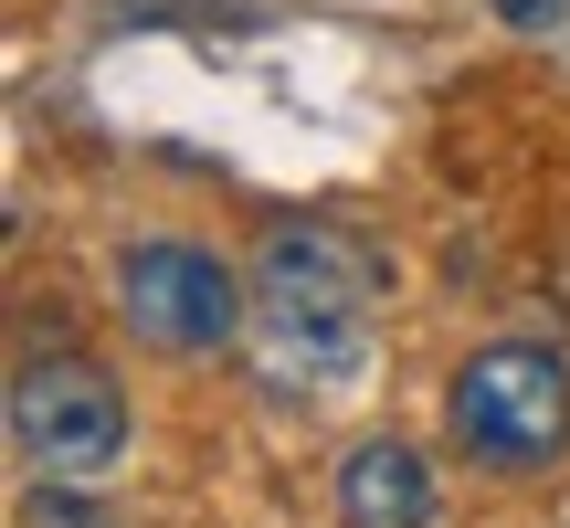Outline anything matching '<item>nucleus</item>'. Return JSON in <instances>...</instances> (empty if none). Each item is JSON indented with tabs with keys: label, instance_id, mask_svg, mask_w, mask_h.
<instances>
[{
	"label": "nucleus",
	"instance_id": "nucleus-1",
	"mask_svg": "<svg viewBox=\"0 0 570 528\" xmlns=\"http://www.w3.org/2000/svg\"><path fill=\"white\" fill-rule=\"evenodd\" d=\"M381 254L338 223H275L254 254V360L285 391H338L370 360Z\"/></svg>",
	"mask_w": 570,
	"mask_h": 528
},
{
	"label": "nucleus",
	"instance_id": "nucleus-2",
	"mask_svg": "<svg viewBox=\"0 0 570 528\" xmlns=\"http://www.w3.org/2000/svg\"><path fill=\"white\" fill-rule=\"evenodd\" d=\"M444 433L475 454L487 476H550L570 454V360L539 339H497L454 370L444 391Z\"/></svg>",
	"mask_w": 570,
	"mask_h": 528
},
{
	"label": "nucleus",
	"instance_id": "nucleus-3",
	"mask_svg": "<svg viewBox=\"0 0 570 528\" xmlns=\"http://www.w3.org/2000/svg\"><path fill=\"white\" fill-rule=\"evenodd\" d=\"M117 317L138 349H169V360H212L254 327V285L233 275L223 254L202 244H127L117 254Z\"/></svg>",
	"mask_w": 570,
	"mask_h": 528
},
{
	"label": "nucleus",
	"instance_id": "nucleus-4",
	"mask_svg": "<svg viewBox=\"0 0 570 528\" xmlns=\"http://www.w3.org/2000/svg\"><path fill=\"white\" fill-rule=\"evenodd\" d=\"M11 444L42 487H96L127 454V391L75 349H42L11 370Z\"/></svg>",
	"mask_w": 570,
	"mask_h": 528
},
{
	"label": "nucleus",
	"instance_id": "nucleus-5",
	"mask_svg": "<svg viewBox=\"0 0 570 528\" xmlns=\"http://www.w3.org/2000/svg\"><path fill=\"white\" fill-rule=\"evenodd\" d=\"M338 518L348 528H433V466L412 444H360L338 466Z\"/></svg>",
	"mask_w": 570,
	"mask_h": 528
},
{
	"label": "nucleus",
	"instance_id": "nucleus-6",
	"mask_svg": "<svg viewBox=\"0 0 570 528\" xmlns=\"http://www.w3.org/2000/svg\"><path fill=\"white\" fill-rule=\"evenodd\" d=\"M570 0H497V21H518V32H550Z\"/></svg>",
	"mask_w": 570,
	"mask_h": 528
},
{
	"label": "nucleus",
	"instance_id": "nucleus-7",
	"mask_svg": "<svg viewBox=\"0 0 570 528\" xmlns=\"http://www.w3.org/2000/svg\"><path fill=\"white\" fill-rule=\"evenodd\" d=\"M32 528H106V518H85V508H63V497L42 487V497H32Z\"/></svg>",
	"mask_w": 570,
	"mask_h": 528
}]
</instances>
